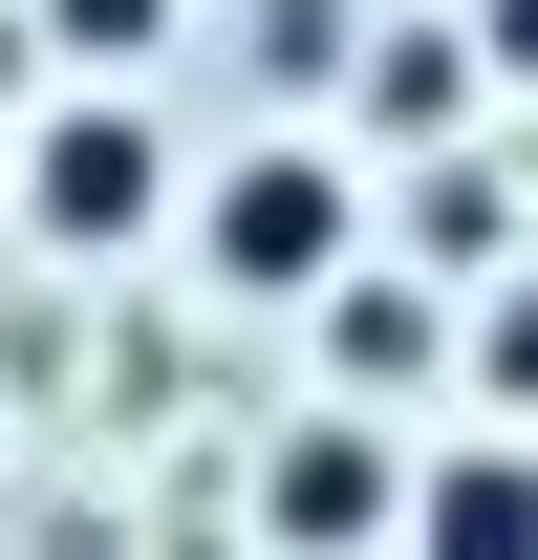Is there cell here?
<instances>
[{
  "instance_id": "cell-4",
  "label": "cell",
  "mask_w": 538,
  "mask_h": 560,
  "mask_svg": "<svg viewBox=\"0 0 538 560\" xmlns=\"http://www.w3.org/2000/svg\"><path fill=\"white\" fill-rule=\"evenodd\" d=\"M388 560H538V453L517 431H473V453H431L388 517Z\"/></svg>"
},
{
  "instance_id": "cell-2",
  "label": "cell",
  "mask_w": 538,
  "mask_h": 560,
  "mask_svg": "<svg viewBox=\"0 0 538 560\" xmlns=\"http://www.w3.org/2000/svg\"><path fill=\"white\" fill-rule=\"evenodd\" d=\"M195 280L215 302H324L344 280V237H366V195H344V151H302V130H259V151H215L195 173Z\"/></svg>"
},
{
  "instance_id": "cell-5",
  "label": "cell",
  "mask_w": 538,
  "mask_h": 560,
  "mask_svg": "<svg viewBox=\"0 0 538 560\" xmlns=\"http://www.w3.org/2000/svg\"><path fill=\"white\" fill-rule=\"evenodd\" d=\"M473 108V22H366V130H453Z\"/></svg>"
},
{
  "instance_id": "cell-8",
  "label": "cell",
  "mask_w": 538,
  "mask_h": 560,
  "mask_svg": "<svg viewBox=\"0 0 538 560\" xmlns=\"http://www.w3.org/2000/svg\"><path fill=\"white\" fill-rule=\"evenodd\" d=\"M344 44H366V22H344V0H259V66H280V86H324Z\"/></svg>"
},
{
  "instance_id": "cell-6",
  "label": "cell",
  "mask_w": 538,
  "mask_h": 560,
  "mask_svg": "<svg viewBox=\"0 0 538 560\" xmlns=\"http://www.w3.org/2000/svg\"><path fill=\"white\" fill-rule=\"evenodd\" d=\"M388 237H409V280H495V259H517V195H495V173H409Z\"/></svg>"
},
{
  "instance_id": "cell-10",
  "label": "cell",
  "mask_w": 538,
  "mask_h": 560,
  "mask_svg": "<svg viewBox=\"0 0 538 560\" xmlns=\"http://www.w3.org/2000/svg\"><path fill=\"white\" fill-rule=\"evenodd\" d=\"M473 66H517V86H538V0H473Z\"/></svg>"
},
{
  "instance_id": "cell-9",
  "label": "cell",
  "mask_w": 538,
  "mask_h": 560,
  "mask_svg": "<svg viewBox=\"0 0 538 560\" xmlns=\"http://www.w3.org/2000/svg\"><path fill=\"white\" fill-rule=\"evenodd\" d=\"M473 388H517V410H538V280H495V302H473Z\"/></svg>"
},
{
  "instance_id": "cell-7",
  "label": "cell",
  "mask_w": 538,
  "mask_h": 560,
  "mask_svg": "<svg viewBox=\"0 0 538 560\" xmlns=\"http://www.w3.org/2000/svg\"><path fill=\"white\" fill-rule=\"evenodd\" d=\"M44 22V66H86V86H130L151 44H173V0H22Z\"/></svg>"
},
{
  "instance_id": "cell-11",
  "label": "cell",
  "mask_w": 538,
  "mask_h": 560,
  "mask_svg": "<svg viewBox=\"0 0 538 560\" xmlns=\"http://www.w3.org/2000/svg\"><path fill=\"white\" fill-rule=\"evenodd\" d=\"M22 66H44V22H22V0H0V86H22Z\"/></svg>"
},
{
  "instance_id": "cell-1",
  "label": "cell",
  "mask_w": 538,
  "mask_h": 560,
  "mask_svg": "<svg viewBox=\"0 0 538 560\" xmlns=\"http://www.w3.org/2000/svg\"><path fill=\"white\" fill-rule=\"evenodd\" d=\"M0 195H22V237H44V259H151V237L195 215V173H173V130H151L130 86H66L44 130L0 151Z\"/></svg>"
},
{
  "instance_id": "cell-3",
  "label": "cell",
  "mask_w": 538,
  "mask_h": 560,
  "mask_svg": "<svg viewBox=\"0 0 538 560\" xmlns=\"http://www.w3.org/2000/svg\"><path fill=\"white\" fill-rule=\"evenodd\" d=\"M388 517H409V453H388V431H280V453H259V539L280 560H388Z\"/></svg>"
}]
</instances>
